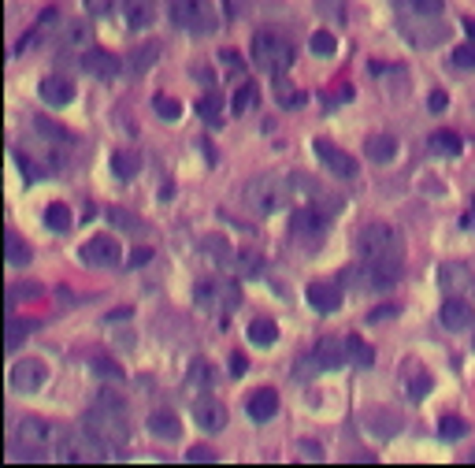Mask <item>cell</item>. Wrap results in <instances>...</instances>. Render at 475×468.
Instances as JSON below:
<instances>
[{
    "label": "cell",
    "instance_id": "60",
    "mask_svg": "<svg viewBox=\"0 0 475 468\" xmlns=\"http://www.w3.org/2000/svg\"><path fill=\"white\" fill-rule=\"evenodd\" d=\"M471 223H475V205H471Z\"/></svg>",
    "mask_w": 475,
    "mask_h": 468
},
{
    "label": "cell",
    "instance_id": "19",
    "mask_svg": "<svg viewBox=\"0 0 475 468\" xmlns=\"http://www.w3.org/2000/svg\"><path fill=\"white\" fill-rule=\"evenodd\" d=\"M401 386H405L408 401H423V398L431 394L435 379H431V372H427V368H420V364H408L405 372H401Z\"/></svg>",
    "mask_w": 475,
    "mask_h": 468
},
{
    "label": "cell",
    "instance_id": "4",
    "mask_svg": "<svg viewBox=\"0 0 475 468\" xmlns=\"http://www.w3.org/2000/svg\"><path fill=\"white\" fill-rule=\"evenodd\" d=\"M253 63L260 71H268L271 78L286 75L293 67V45L286 38L271 34V30H260V34L253 38Z\"/></svg>",
    "mask_w": 475,
    "mask_h": 468
},
{
    "label": "cell",
    "instance_id": "36",
    "mask_svg": "<svg viewBox=\"0 0 475 468\" xmlns=\"http://www.w3.org/2000/svg\"><path fill=\"white\" fill-rule=\"evenodd\" d=\"M197 111H201V119L208 123V126H219V111H223V97L219 93H208L204 101L197 104Z\"/></svg>",
    "mask_w": 475,
    "mask_h": 468
},
{
    "label": "cell",
    "instance_id": "48",
    "mask_svg": "<svg viewBox=\"0 0 475 468\" xmlns=\"http://www.w3.org/2000/svg\"><path fill=\"white\" fill-rule=\"evenodd\" d=\"M41 294V286L38 283H19V286H11L8 290V305L15 301V298H38Z\"/></svg>",
    "mask_w": 475,
    "mask_h": 468
},
{
    "label": "cell",
    "instance_id": "46",
    "mask_svg": "<svg viewBox=\"0 0 475 468\" xmlns=\"http://www.w3.org/2000/svg\"><path fill=\"white\" fill-rule=\"evenodd\" d=\"M190 464H216V450L212 446H193L190 454H186Z\"/></svg>",
    "mask_w": 475,
    "mask_h": 468
},
{
    "label": "cell",
    "instance_id": "52",
    "mask_svg": "<svg viewBox=\"0 0 475 468\" xmlns=\"http://www.w3.org/2000/svg\"><path fill=\"white\" fill-rule=\"evenodd\" d=\"M108 219L116 223V227H134V231H138V223L130 219V212H119V208H111V212H108Z\"/></svg>",
    "mask_w": 475,
    "mask_h": 468
},
{
    "label": "cell",
    "instance_id": "32",
    "mask_svg": "<svg viewBox=\"0 0 475 468\" xmlns=\"http://www.w3.org/2000/svg\"><path fill=\"white\" fill-rule=\"evenodd\" d=\"M141 171V160L134 156V153H116L111 156V175H116V179H134V175Z\"/></svg>",
    "mask_w": 475,
    "mask_h": 468
},
{
    "label": "cell",
    "instance_id": "21",
    "mask_svg": "<svg viewBox=\"0 0 475 468\" xmlns=\"http://www.w3.org/2000/svg\"><path fill=\"white\" fill-rule=\"evenodd\" d=\"M245 413H249V420L268 424L271 416L278 413V394H275V391H256L249 401H245Z\"/></svg>",
    "mask_w": 475,
    "mask_h": 468
},
{
    "label": "cell",
    "instance_id": "23",
    "mask_svg": "<svg viewBox=\"0 0 475 468\" xmlns=\"http://www.w3.org/2000/svg\"><path fill=\"white\" fill-rule=\"evenodd\" d=\"M364 276H368V286L375 290H386L401 279V264L398 261H379V264H364Z\"/></svg>",
    "mask_w": 475,
    "mask_h": 468
},
{
    "label": "cell",
    "instance_id": "29",
    "mask_svg": "<svg viewBox=\"0 0 475 468\" xmlns=\"http://www.w3.org/2000/svg\"><path fill=\"white\" fill-rule=\"evenodd\" d=\"M71 223H75V219H71V208H67V205H48V208H45V227H48V231L67 234Z\"/></svg>",
    "mask_w": 475,
    "mask_h": 468
},
{
    "label": "cell",
    "instance_id": "8",
    "mask_svg": "<svg viewBox=\"0 0 475 468\" xmlns=\"http://www.w3.org/2000/svg\"><path fill=\"white\" fill-rule=\"evenodd\" d=\"M78 256H82L86 268H116L123 261V246L111 234H93V238L82 241Z\"/></svg>",
    "mask_w": 475,
    "mask_h": 468
},
{
    "label": "cell",
    "instance_id": "54",
    "mask_svg": "<svg viewBox=\"0 0 475 468\" xmlns=\"http://www.w3.org/2000/svg\"><path fill=\"white\" fill-rule=\"evenodd\" d=\"M245 368H249V361H245L241 353H234L231 357V376H245Z\"/></svg>",
    "mask_w": 475,
    "mask_h": 468
},
{
    "label": "cell",
    "instance_id": "42",
    "mask_svg": "<svg viewBox=\"0 0 475 468\" xmlns=\"http://www.w3.org/2000/svg\"><path fill=\"white\" fill-rule=\"evenodd\" d=\"M316 11L323 19H334V23H346V0H320Z\"/></svg>",
    "mask_w": 475,
    "mask_h": 468
},
{
    "label": "cell",
    "instance_id": "20",
    "mask_svg": "<svg viewBox=\"0 0 475 468\" xmlns=\"http://www.w3.org/2000/svg\"><path fill=\"white\" fill-rule=\"evenodd\" d=\"M398 149H401V145H398V138L394 134H371L368 141H364V156L371 160V164H390V160H394L398 156Z\"/></svg>",
    "mask_w": 475,
    "mask_h": 468
},
{
    "label": "cell",
    "instance_id": "6",
    "mask_svg": "<svg viewBox=\"0 0 475 468\" xmlns=\"http://www.w3.org/2000/svg\"><path fill=\"white\" fill-rule=\"evenodd\" d=\"M286 197H290V186H283L278 179H271V175H260V179H253L245 186V205H249L256 216H271L278 208H286Z\"/></svg>",
    "mask_w": 475,
    "mask_h": 468
},
{
    "label": "cell",
    "instance_id": "30",
    "mask_svg": "<svg viewBox=\"0 0 475 468\" xmlns=\"http://www.w3.org/2000/svg\"><path fill=\"white\" fill-rule=\"evenodd\" d=\"M368 431L375 435V439H394V435L401 431V420H398L394 413H375L371 424H368Z\"/></svg>",
    "mask_w": 475,
    "mask_h": 468
},
{
    "label": "cell",
    "instance_id": "22",
    "mask_svg": "<svg viewBox=\"0 0 475 468\" xmlns=\"http://www.w3.org/2000/svg\"><path fill=\"white\" fill-rule=\"evenodd\" d=\"M123 19L134 30H145L156 23V4L153 0H123Z\"/></svg>",
    "mask_w": 475,
    "mask_h": 468
},
{
    "label": "cell",
    "instance_id": "25",
    "mask_svg": "<svg viewBox=\"0 0 475 468\" xmlns=\"http://www.w3.org/2000/svg\"><path fill=\"white\" fill-rule=\"evenodd\" d=\"M38 327V320H19V316H8V324H4V353H15L23 342H26V334Z\"/></svg>",
    "mask_w": 475,
    "mask_h": 468
},
{
    "label": "cell",
    "instance_id": "53",
    "mask_svg": "<svg viewBox=\"0 0 475 468\" xmlns=\"http://www.w3.org/2000/svg\"><path fill=\"white\" fill-rule=\"evenodd\" d=\"M301 454H305L308 461H323V450H320L316 442H301Z\"/></svg>",
    "mask_w": 475,
    "mask_h": 468
},
{
    "label": "cell",
    "instance_id": "38",
    "mask_svg": "<svg viewBox=\"0 0 475 468\" xmlns=\"http://www.w3.org/2000/svg\"><path fill=\"white\" fill-rule=\"evenodd\" d=\"M438 435H442L446 442L464 439V435H468V420H461V416H446V420L438 424Z\"/></svg>",
    "mask_w": 475,
    "mask_h": 468
},
{
    "label": "cell",
    "instance_id": "16",
    "mask_svg": "<svg viewBox=\"0 0 475 468\" xmlns=\"http://www.w3.org/2000/svg\"><path fill=\"white\" fill-rule=\"evenodd\" d=\"M38 97L48 108H67L75 101V82L63 78V75H53V78H45V82L38 86Z\"/></svg>",
    "mask_w": 475,
    "mask_h": 468
},
{
    "label": "cell",
    "instance_id": "27",
    "mask_svg": "<svg viewBox=\"0 0 475 468\" xmlns=\"http://www.w3.org/2000/svg\"><path fill=\"white\" fill-rule=\"evenodd\" d=\"M30 256H34V253H30L26 241L15 234V231H8V234H4V261H8V268H26Z\"/></svg>",
    "mask_w": 475,
    "mask_h": 468
},
{
    "label": "cell",
    "instance_id": "55",
    "mask_svg": "<svg viewBox=\"0 0 475 468\" xmlns=\"http://www.w3.org/2000/svg\"><path fill=\"white\" fill-rule=\"evenodd\" d=\"M86 8H89V15H104L111 8V0H86Z\"/></svg>",
    "mask_w": 475,
    "mask_h": 468
},
{
    "label": "cell",
    "instance_id": "61",
    "mask_svg": "<svg viewBox=\"0 0 475 468\" xmlns=\"http://www.w3.org/2000/svg\"><path fill=\"white\" fill-rule=\"evenodd\" d=\"M471 461H475V454H471Z\"/></svg>",
    "mask_w": 475,
    "mask_h": 468
},
{
    "label": "cell",
    "instance_id": "57",
    "mask_svg": "<svg viewBox=\"0 0 475 468\" xmlns=\"http://www.w3.org/2000/svg\"><path fill=\"white\" fill-rule=\"evenodd\" d=\"M386 316H398V305H386V309H375V312H371V324H379V320H386Z\"/></svg>",
    "mask_w": 475,
    "mask_h": 468
},
{
    "label": "cell",
    "instance_id": "45",
    "mask_svg": "<svg viewBox=\"0 0 475 468\" xmlns=\"http://www.w3.org/2000/svg\"><path fill=\"white\" fill-rule=\"evenodd\" d=\"M204 256H216L219 264H226V261H231V249H226L223 238H208L204 241Z\"/></svg>",
    "mask_w": 475,
    "mask_h": 468
},
{
    "label": "cell",
    "instance_id": "49",
    "mask_svg": "<svg viewBox=\"0 0 475 468\" xmlns=\"http://www.w3.org/2000/svg\"><path fill=\"white\" fill-rule=\"evenodd\" d=\"M93 372L101 379H123V368H116L111 361H93Z\"/></svg>",
    "mask_w": 475,
    "mask_h": 468
},
{
    "label": "cell",
    "instance_id": "2",
    "mask_svg": "<svg viewBox=\"0 0 475 468\" xmlns=\"http://www.w3.org/2000/svg\"><path fill=\"white\" fill-rule=\"evenodd\" d=\"M356 253L364 264H379V261H405V238L398 227L390 223H364L356 231Z\"/></svg>",
    "mask_w": 475,
    "mask_h": 468
},
{
    "label": "cell",
    "instance_id": "33",
    "mask_svg": "<svg viewBox=\"0 0 475 468\" xmlns=\"http://www.w3.org/2000/svg\"><path fill=\"white\" fill-rule=\"evenodd\" d=\"M308 48H312L320 60H331V56L338 53V38L331 34V30H316V34L308 38Z\"/></svg>",
    "mask_w": 475,
    "mask_h": 468
},
{
    "label": "cell",
    "instance_id": "1",
    "mask_svg": "<svg viewBox=\"0 0 475 468\" xmlns=\"http://www.w3.org/2000/svg\"><path fill=\"white\" fill-rule=\"evenodd\" d=\"M82 428H86L93 439H101L108 446V454L111 461L123 457L119 450L126 446L130 439V428H126V401L119 394H111V391H101L93 401V409L86 413V420H82Z\"/></svg>",
    "mask_w": 475,
    "mask_h": 468
},
{
    "label": "cell",
    "instance_id": "51",
    "mask_svg": "<svg viewBox=\"0 0 475 468\" xmlns=\"http://www.w3.org/2000/svg\"><path fill=\"white\" fill-rule=\"evenodd\" d=\"M238 271L245 279H256L260 276V261H256V256H238Z\"/></svg>",
    "mask_w": 475,
    "mask_h": 468
},
{
    "label": "cell",
    "instance_id": "50",
    "mask_svg": "<svg viewBox=\"0 0 475 468\" xmlns=\"http://www.w3.org/2000/svg\"><path fill=\"white\" fill-rule=\"evenodd\" d=\"M190 379H193V383H204V386H212V383H216V376L208 372V364H204V361H193V372H190Z\"/></svg>",
    "mask_w": 475,
    "mask_h": 468
},
{
    "label": "cell",
    "instance_id": "11",
    "mask_svg": "<svg viewBox=\"0 0 475 468\" xmlns=\"http://www.w3.org/2000/svg\"><path fill=\"white\" fill-rule=\"evenodd\" d=\"M312 357L320 364V372H334V368H346L349 364V342L338 334H327L320 338V346L312 349Z\"/></svg>",
    "mask_w": 475,
    "mask_h": 468
},
{
    "label": "cell",
    "instance_id": "12",
    "mask_svg": "<svg viewBox=\"0 0 475 468\" xmlns=\"http://www.w3.org/2000/svg\"><path fill=\"white\" fill-rule=\"evenodd\" d=\"M442 327L446 331H468L475 324V309L468 305V298H457V294H446V301H442Z\"/></svg>",
    "mask_w": 475,
    "mask_h": 468
},
{
    "label": "cell",
    "instance_id": "34",
    "mask_svg": "<svg viewBox=\"0 0 475 468\" xmlns=\"http://www.w3.org/2000/svg\"><path fill=\"white\" fill-rule=\"evenodd\" d=\"M156 56H160V48H156V45H141L138 53L130 56V63H126V67L134 71V75H145V71H149L153 63H156Z\"/></svg>",
    "mask_w": 475,
    "mask_h": 468
},
{
    "label": "cell",
    "instance_id": "13",
    "mask_svg": "<svg viewBox=\"0 0 475 468\" xmlns=\"http://www.w3.org/2000/svg\"><path fill=\"white\" fill-rule=\"evenodd\" d=\"M193 424H197L201 431H223L226 428V406L219 398H212V394H204V398H197L193 401Z\"/></svg>",
    "mask_w": 475,
    "mask_h": 468
},
{
    "label": "cell",
    "instance_id": "44",
    "mask_svg": "<svg viewBox=\"0 0 475 468\" xmlns=\"http://www.w3.org/2000/svg\"><path fill=\"white\" fill-rule=\"evenodd\" d=\"M34 131H38L41 138H48V141H67V131H63V126H56V123H48V119H34Z\"/></svg>",
    "mask_w": 475,
    "mask_h": 468
},
{
    "label": "cell",
    "instance_id": "37",
    "mask_svg": "<svg viewBox=\"0 0 475 468\" xmlns=\"http://www.w3.org/2000/svg\"><path fill=\"white\" fill-rule=\"evenodd\" d=\"M349 361L356 368H371L375 364V349L368 342H360V338H349Z\"/></svg>",
    "mask_w": 475,
    "mask_h": 468
},
{
    "label": "cell",
    "instance_id": "18",
    "mask_svg": "<svg viewBox=\"0 0 475 468\" xmlns=\"http://www.w3.org/2000/svg\"><path fill=\"white\" fill-rule=\"evenodd\" d=\"M327 223H331V216L320 212V208H297L290 227H293V234H297V238H320Z\"/></svg>",
    "mask_w": 475,
    "mask_h": 468
},
{
    "label": "cell",
    "instance_id": "47",
    "mask_svg": "<svg viewBox=\"0 0 475 468\" xmlns=\"http://www.w3.org/2000/svg\"><path fill=\"white\" fill-rule=\"evenodd\" d=\"M15 164H19V171L26 175V183H34V179H45V168H38V164H30V160H26L23 153H15Z\"/></svg>",
    "mask_w": 475,
    "mask_h": 468
},
{
    "label": "cell",
    "instance_id": "17",
    "mask_svg": "<svg viewBox=\"0 0 475 468\" xmlns=\"http://www.w3.org/2000/svg\"><path fill=\"white\" fill-rule=\"evenodd\" d=\"M119 67L123 63L111 53H104V48H86V53H82V71L93 75V78H116Z\"/></svg>",
    "mask_w": 475,
    "mask_h": 468
},
{
    "label": "cell",
    "instance_id": "39",
    "mask_svg": "<svg viewBox=\"0 0 475 468\" xmlns=\"http://www.w3.org/2000/svg\"><path fill=\"white\" fill-rule=\"evenodd\" d=\"M449 63L457 71H475V41L471 45H457L449 53Z\"/></svg>",
    "mask_w": 475,
    "mask_h": 468
},
{
    "label": "cell",
    "instance_id": "9",
    "mask_svg": "<svg viewBox=\"0 0 475 468\" xmlns=\"http://www.w3.org/2000/svg\"><path fill=\"white\" fill-rule=\"evenodd\" d=\"M316 156H320V164L334 175V179H356V160L346 153V149H338V145H331V141H323V138H316Z\"/></svg>",
    "mask_w": 475,
    "mask_h": 468
},
{
    "label": "cell",
    "instance_id": "35",
    "mask_svg": "<svg viewBox=\"0 0 475 468\" xmlns=\"http://www.w3.org/2000/svg\"><path fill=\"white\" fill-rule=\"evenodd\" d=\"M153 111H156V116L163 119V123H175V119H182V104H178L175 101V97H153Z\"/></svg>",
    "mask_w": 475,
    "mask_h": 468
},
{
    "label": "cell",
    "instance_id": "59",
    "mask_svg": "<svg viewBox=\"0 0 475 468\" xmlns=\"http://www.w3.org/2000/svg\"><path fill=\"white\" fill-rule=\"evenodd\" d=\"M464 30L471 34V41H475V19H464Z\"/></svg>",
    "mask_w": 475,
    "mask_h": 468
},
{
    "label": "cell",
    "instance_id": "40",
    "mask_svg": "<svg viewBox=\"0 0 475 468\" xmlns=\"http://www.w3.org/2000/svg\"><path fill=\"white\" fill-rule=\"evenodd\" d=\"M275 101H278V104H283V108H297V104H301V97H297V89H293V86L286 82V78H283V75H278V78H275Z\"/></svg>",
    "mask_w": 475,
    "mask_h": 468
},
{
    "label": "cell",
    "instance_id": "15",
    "mask_svg": "<svg viewBox=\"0 0 475 468\" xmlns=\"http://www.w3.org/2000/svg\"><path fill=\"white\" fill-rule=\"evenodd\" d=\"M305 298L320 316H331V312L342 309V286H331V283H308Z\"/></svg>",
    "mask_w": 475,
    "mask_h": 468
},
{
    "label": "cell",
    "instance_id": "3",
    "mask_svg": "<svg viewBox=\"0 0 475 468\" xmlns=\"http://www.w3.org/2000/svg\"><path fill=\"white\" fill-rule=\"evenodd\" d=\"M171 23L178 30H186V34H216L219 30V11L212 0H175L171 4Z\"/></svg>",
    "mask_w": 475,
    "mask_h": 468
},
{
    "label": "cell",
    "instance_id": "43",
    "mask_svg": "<svg viewBox=\"0 0 475 468\" xmlns=\"http://www.w3.org/2000/svg\"><path fill=\"white\" fill-rule=\"evenodd\" d=\"M63 41L67 45H86L89 41V26L86 23H67L63 26Z\"/></svg>",
    "mask_w": 475,
    "mask_h": 468
},
{
    "label": "cell",
    "instance_id": "7",
    "mask_svg": "<svg viewBox=\"0 0 475 468\" xmlns=\"http://www.w3.org/2000/svg\"><path fill=\"white\" fill-rule=\"evenodd\" d=\"M45 383H48V364L38 361V357L15 361L11 372H8V386H11L15 394H38Z\"/></svg>",
    "mask_w": 475,
    "mask_h": 468
},
{
    "label": "cell",
    "instance_id": "24",
    "mask_svg": "<svg viewBox=\"0 0 475 468\" xmlns=\"http://www.w3.org/2000/svg\"><path fill=\"white\" fill-rule=\"evenodd\" d=\"M145 428H149V435H156V439H163V442H175L178 435H182V420H178L175 413H153L149 420H145Z\"/></svg>",
    "mask_w": 475,
    "mask_h": 468
},
{
    "label": "cell",
    "instance_id": "41",
    "mask_svg": "<svg viewBox=\"0 0 475 468\" xmlns=\"http://www.w3.org/2000/svg\"><path fill=\"white\" fill-rule=\"evenodd\" d=\"M446 0H408V11L413 15H423V19H438Z\"/></svg>",
    "mask_w": 475,
    "mask_h": 468
},
{
    "label": "cell",
    "instance_id": "58",
    "mask_svg": "<svg viewBox=\"0 0 475 468\" xmlns=\"http://www.w3.org/2000/svg\"><path fill=\"white\" fill-rule=\"evenodd\" d=\"M149 256H153V249H138L134 256H130V268H138V264H145V261H149Z\"/></svg>",
    "mask_w": 475,
    "mask_h": 468
},
{
    "label": "cell",
    "instance_id": "26",
    "mask_svg": "<svg viewBox=\"0 0 475 468\" xmlns=\"http://www.w3.org/2000/svg\"><path fill=\"white\" fill-rule=\"evenodd\" d=\"M427 149H431V156H442V160H453V156H461V149H464V141L457 138L453 131H435L431 134V141H427Z\"/></svg>",
    "mask_w": 475,
    "mask_h": 468
},
{
    "label": "cell",
    "instance_id": "14",
    "mask_svg": "<svg viewBox=\"0 0 475 468\" xmlns=\"http://www.w3.org/2000/svg\"><path fill=\"white\" fill-rule=\"evenodd\" d=\"M438 283H442L446 294H457V298H468L475 290V276H471L468 264H442L438 268Z\"/></svg>",
    "mask_w": 475,
    "mask_h": 468
},
{
    "label": "cell",
    "instance_id": "10",
    "mask_svg": "<svg viewBox=\"0 0 475 468\" xmlns=\"http://www.w3.org/2000/svg\"><path fill=\"white\" fill-rule=\"evenodd\" d=\"M401 34L408 38V45H416V48H431V45H442L446 30H442L435 19L413 15V19H401Z\"/></svg>",
    "mask_w": 475,
    "mask_h": 468
},
{
    "label": "cell",
    "instance_id": "31",
    "mask_svg": "<svg viewBox=\"0 0 475 468\" xmlns=\"http://www.w3.org/2000/svg\"><path fill=\"white\" fill-rule=\"evenodd\" d=\"M256 97H260L256 82H241V86L234 89V101H231L234 116H245V111H253V108H256Z\"/></svg>",
    "mask_w": 475,
    "mask_h": 468
},
{
    "label": "cell",
    "instance_id": "56",
    "mask_svg": "<svg viewBox=\"0 0 475 468\" xmlns=\"http://www.w3.org/2000/svg\"><path fill=\"white\" fill-rule=\"evenodd\" d=\"M427 108H431V111H442V108H446V93L435 89V93H431V101H427Z\"/></svg>",
    "mask_w": 475,
    "mask_h": 468
},
{
    "label": "cell",
    "instance_id": "5",
    "mask_svg": "<svg viewBox=\"0 0 475 468\" xmlns=\"http://www.w3.org/2000/svg\"><path fill=\"white\" fill-rule=\"evenodd\" d=\"M56 439H60V431L48 420H38V416H26L15 428V450L23 457H34V461H41L48 450H56Z\"/></svg>",
    "mask_w": 475,
    "mask_h": 468
},
{
    "label": "cell",
    "instance_id": "28",
    "mask_svg": "<svg viewBox=\"0 0 475 468\" xmlns=\"http://www.w3.org/2000/svg\"><path fill=\"white\" fill-rule=\"evenodd\" d=\"M249 342L260 346V349L275 346V342H278V324H275V320H268V316L253 320V324H249Z\"/></svg>",
    "mask_w": 475,
    "mask_h": 468
}]
</instances>
